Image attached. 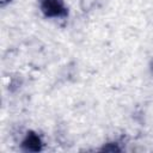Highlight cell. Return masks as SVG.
Masks as SVG:
<instances>
[{
	"label": "cell",
	"mask_w": 153,
	"mask_h": 153,
	"mask_svg": "<svg viewBox=\"0 0 153 153\" xmlns=\"http://www.w3.org/2000/svg\"><path fill=\"white\" fill-rule=\"evenodd\" d=\"M39 8L45 17L60 18L67 16V8L63 0H38Z\"/></svg>",
	"instance_id": "obj_1"
},
{
	"label": "cell",
	"mask_w": 153,
	"mask_h": 153,
	"mask_svg": "<svg viewBox=\"0 0 153 153\" xmlns=\"http://www.w3.org/2000/svg\"><path fill=\"white\" fill-rule=\"evenodd\" d=\"M22 148L25 152H38L42 149L41 137L35 131H29L22 142Z\"/></svg>",
	"instance_id": "obj_2"
},
{
	"label": "cell",
	"mask_w": 153,
	"mask_h": 153,
	"mask_svg": "<svg viewBox=\"0 0 153 153\" xmlns=\"http://www.w3.org/2000/svg\"><path fill=\"white\" fill-rule=\"evenodd\" d=\"M102 149H103V151H110V152H115V151H117V152H118V151H120V148L117 147V145H116V143H114V146H112V147H110V143H108V145H106V146H104Z\"/></svg>",
	"instance_id": "obj_3"
},
{
	"label": "cell",
	"mask_w": 153,
	"mask_h": 153,
	"mask_svg": "<svg viewBox=\"0 0 153 153\" xmlns=\"http://www.w3.org/2000/svg\"><path fill=\"white\" fill-rule=\"evenodd\" d=\"M8 1H11V0H2V1H1V4H2V5H5V4H6V2H8Z\"/></svg>",
	"instance_id": "obj_4"
},
{
	"label": "cell",
	"mask_w": 153,
	"mask_h": 153,
	"mask_svg": "<svg viewBox=\"0 0 153 153\" xmlns=\"http://www.w3.org/2000/svg\"><path fill=\"white\" fill-rule=\"evenodd\" d=\"M151 69H152V73H153V62H152V67H151Z\"/></svg>",
	"instance_id": "obj_5"
}]
</instances>
